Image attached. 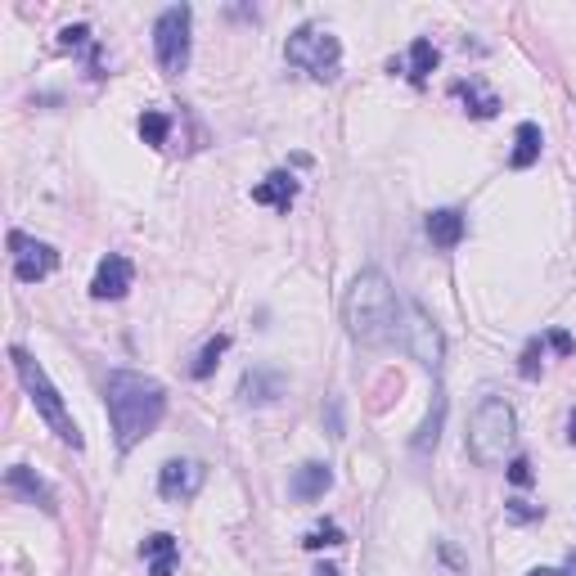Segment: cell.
Here are the masks:
<instances>
[{"label": "cell", "instance_id": "cell-22", "mask_svg": "<svg viewBox=\"0 0 576 576\" xmlns=\"http://www.w3.org/2000/svg\"><path fill=\"white\" fill-rule=\"evenodd\" d=\"M167 131H171V122H167V113H144L140 117V135H144V144H153V149H158V144H167Z\"/></svg>", "mask_w": 576, "mask_h": 576}, {"label": "cell", "instance_id": "cell-19", "mask_svg": "<svg viewBox=\"0 0 576 576\" xmlns=\"http://www.w3.org/2000/svg\"><path fill=\"white\" fill-rule=\"evenodd\" d=\"M405 63H410V81H414V86H419V81H428V72L437 68V45H432L428 36H419V41L410 45V59H405Z\"/></svg>", "mask_w": 576, "mask_h": 576}, {"label": "cell", "instance_id": "cell-31", "mask_svg": "<svg viewBox=\"0 0 576 576\" xmlns=\"http://www.w3.org/2000/svg\"><path fill=\"white\" fill-rule=\"evenodd\" d=\"M311 576H338V567H329V563H324V567H315Z\"/></svg>", "mask_w": 576, "mask_h": 576}, {"label": "cell", "instance_id": "cell-24", "mask_svg": "<svg viewBox=\"0 0 576 576\" xmlns=\"http://www.w3.org/2000/svg\"><path fill=\"white\" fill-rule=\"evenodd\" d=\"M518 374L522 378H540V338H531L522 347V360H518Z\"/></svg>", "mask_w": 576, "mask_h": 576}, {"label": "cell", "instance_id": "cell-25", "mask_svg": "<svg viewBox=\"0 0 576 576\" xmlns=\"http://www.w3.org/2000/svg\"><path fill=\"white\" fill-rule=\"evenodd\" d=\"M86 41H90V27L86 23H72V27H63V32H59L63 50H77V45H86Z\"/></svg>", "mask_w": 576, "mask_h": 576}, {"label": "cell", "instance_id": "cell-29", "mask_svg": "<svg viewBox=\"0 0 576 576\" xmlns=\"http://www.w3.org/2000/svg\"><path fill=\"white\" fill-rule=\"evenodd\" d=\"M527 576H563V572H558V567H531Z\"/></svg>", "mask_w": 576, "mask_h": 576}, {"label": "cell", "instance_id": "cell-2", "mask_svg": "<svg viewBox=\"0 0 576 576\" xmlns=\"http://www.w3.org/2000/svg\"><path fill=\"white\" fill-rule=\"evenodd\" d=\"M342 320L360 347H387L401 333V297L383 270H360L342 297Z\"/></svg>", "mask_w": 576, "mask_h": 576}, {"label": "cell", "instance_id": "cell-27", "mask_svg": "<svg viewBox=\"0 0 576 576\" xmlns=\"http://www.w3.org/2000/svg\"><path fill=\"white\" fill-rule=\"evenodd\" d=\"M540 513H545V509H540V504H527V500H509V518H513V522H536Z\"/></svg>", "mask_w": 576, "mask_h": 576}, {"label": "cell", "instance_id": "cell-21", "mask_svg": "<svg viewBox=\"0 0 576 576\" xmlns=\"http://www.w3.org/2000/svg\"><path fill=\"white\" fill-rule=\"evenodd\" d=\"M225 347H230V338H225V333H216V338L207 342L203 351H198V360H194V369H189V374H194V378H207V374H212L216 365H221Z\"/></svg>", "mask_w": 576, "mask_h": 576}, {"label": "cell", "instance_id": "cell-4", "mask_svg": "<svg viewBox=\"0 0 576 576\" xmlns=\"http://www.w3.org/2000/svg\"><path fill=\"white\" fill-rule=\"evenodd\" d=\"M9 360H14V374H18V383L27 387V396H32L36 414H41V419L54 428V437H59L63 446L81 450V432H77V423H72L68 405H63L59 387H54L50 374H45V365L32 356V351H23V347H9Z\"/></svg>", "mask_w": 576, "mask_h": 576}, {"label": "cell", "instance_id": "cell-12", "mask_svg": "<svg viewBox=\"0 0 576 576\" xmlns=\"http://www.w3.org/2000/svg\"><path fill=\"white\" fill-rule=\"evenodd\" d=\"M423 230H428V239L437 243V248H459L468 234V221H464V212H455V207H437V212H428Z\"/></svg>", "mask_w": 576, "mask_h": 576}, {"label": "cell", "instance_id": "cell-18", "mask_svg": "<svg viewBox=\"0 0 576 576\" xmlns=\"http://www.w3.org/2000/svg\"><path fill=\"white\" fill-rule=\"evenodd\" d=\"M455 95L464 99V108H468V113H473V117H495V113H500V99H495V95H486V90H482V81H477V77L455 81Z\"/></svg>", "mask_w": 576, "mask_h": 576}, {"label": "cell", "instance_id": "cell-26", "mask_svg": "<svg viewBox=\"0 0 576 576\" xmlns=\"http://www.w3.org/2000/svg\"><path fill=\"white\" fill-rule=\"evenodd\" d=\"M531 477H536V473H531V459H527V455L509 459V482H513V486H531Z\"/></svg>", "mask_w": 576, "mask_h": 576}, {"label": "cell", "instance_id": "cell-11", "mask_svg": "<svg viewBox=\"0 0 576 576\" xmlns=\"http://www.w3.org/2000/svg\"><path fill=\"white\" fill-rule=\"evenodd\" d=\"M284 374L279 369H248V374L239 378V396L248 405H270V401H279L284 396Z\"/></svg>", "mask_w": 576, "mask_h": 576}, {"label": "cell", "instance_id": "cell-9", "mask_svg": "<svg viewBox=\"0 0 576 576\" xmlns=\"http://www.w3.org/2000/svg\"><path fill=\"white\" fill-rule=\"evenodd\" d=\"M203 482H207V464H198V459H167V464L158 468L162 500L185 504V500H194V495L203 491Z\"/></svg>", "mask_w": 576, "mask_h": 576}, {"label": "cell", "instance_id": "cell-1", "mask_svg": "<svg viewBox=\"0 0 576 576\" xmlns=\"http://www.w3.org/2000/svg\"><path fill=\"white\" fill-rule=\"evenodd\" d=\"M104 405H108V423H113L117 450H131L162 423V414H167V392H162V383L149 374L113 369L104 383Z\"/></svg>", "mask_w": 576, "mask_h": 576}, {"label": "cell", "instance_id": "cell-3", "mask_svg": "<svg viewBox=\"0 0 576 576\" xmlns=\"http://www.w3.org/2000/svg\"><path fill=\"white\" fill-rule=\"evenodd\" d=\"M513 441H518V414H513V405L504 396H482L477 410L468 414V432H464V446L473 455V464L482 468L504 464Z\"/></svg>", "mask_w": 576, "mask_h": 576}, {"label": "cell", "instance_id": "cell-8", "mask_svg": "<svg viewBox=\"0 0 576 576\" xmlns=\"http://www.w3.org/2000/svg\"><path fill=\"white\" fill-rule=\"evenodd\" d=\"M9 248H14V275L23 279V284H36V279H45V275L59 270V252H54L50 243H41V239H27L23 230L9 234Z\"/></svg>", "mask_w": 576, "mask_h": 576}, {"label": "cell", "instance_id": "cell-14", "mask_svg": "<svg viewBox=\"0 0 576 576\" xmlns=\"http://www.w3.org/2000/svg\"><path fill=\"white\" fill-rule=\"evenodd\" d=\"M5 486H9V491H14V495H23L27 504H41L45 513H54V509H59V504H54V491L41 482V477L32 473V468H23V464H14V468H9V473H5Z\"/></svg>", "mask_w": 576, "mask_h": 576}, {"label": "cell", "instance_id": "cell-23", "mask_svg": "<svg viewBox=\"0 0 576 576\" xmlns=\"http://www.w3.org/2000/svg\"><path fill=\"white\" fill-rule=\"evenodd\" d=\"M342 540H347V536H342L338 522H320V527H311L302 536V545L306 549H329V545H342Z\"/></svg>", "mask_w": 576, "mask_h": 576}, {"label": "cell", "instance_id": "cell-16", "mask_svg": "<svg viewBox=\"0 0 576 576\" xmlns=\"http://www.w3.org/2000/svg\"><path fill=\"white\" fill-rule=\"evenodd\" d=\"M140 554L149 558V576H171L176 572L180 545H176V536H167V531H153V536L140 545Z\"/></svg>", "mask_w": 576, "mask_h": 576}, {"label": "cell", "instance_id": "cell-17", "mask_svg": "<svg viewBox=\"0 0 576 576\" xmlns=\"http://www.w3.org/2000/svg\"><path fill=\"white\" fill-rule=\"evenodd\" d=\"M540 144H545V135H540L536 122H522L518 135H513V153H509V167L513 171H527L540 162Z\"/></svg>", "mask_w": 576, "mask_h": 576}, {"label": "cell", "instance_id": "cell-20", "mask_svg": "<svg viewBox=\"0 0 576 576\" xmlns=\"http://www.w3.org/2000/svg\"><path fill=\"white\" fill-rule=\"evenodd\" d=\"M441 414H446V396H432V410H428V419H423V428H419V437H414V450H432L437 446V437H441Z\"/></svg>", "mask_w": 576, "mask_h": 576}, {"label": "cell", "instance_id": "cell-10", "mask_svg": "<svg viewBox=\"0 0 576 576\" xmlns=\"http://www.w3.org/2000/svg\"><path fill=\"white\" fill-rule=\"evenodd\" d=\"M135 284V266L131 257H122V252H108L104 261H99L95 279H90V297L95 302H117V297H126Z\"/></svg>", "mask_w": 576, "mask_h": 576}, {"label": "cell", "instance_id": "cell-28", "mask_svg": "<svg viewBox=\"0 0 576 576\" xmlns=\"http://www.w3.org/2000/svg\"><path fill=\"white\" fill-rule=\"evenodd\" d=\"M549 347H554V351H558V356H567V351H572V333L554 329V333H549Z\"/></svg>", "mask_w": 576, "mask_h": 576}, {"label": "cell", "instance_id": "cell-13", "mask_svg": "<svg viewBox=\"0 0 576 576\" xmlns=\"http://www.w3.org/2000/svg\"><path fill=\"white\" fill-rule=\"evenodd\" d=\"M293 198H297V176H293V171H270V176L252 189V203L275 207V212H288Z\"/></svg>", "mask_w": 576, "mask_h": 576}, {"label": "cell", "instance_id": "cell-6", "mask_svg": "<svg viewBox=\"0 0 576 576\" xmlns=\"http://www.w3.org/2000/svg\"><path fill=\"white\" fill-rule=\"evenodd\" d=\"M189 27H194V9L189 5L162 9L158 23H153V54H158V68L167 77L189 68Z\"/></svg>", "mask_w": 576, "mask_h": 576}, {"label": "cell", "instance_id": "cell-7", "mask_svg": "<svg viewBox=\"0 0 576 576\" xmlns=\"http://www.w3.org/2000/svg\"><path fill=\"white\" fill-rule=\"evenodd\" d=\"M401 342L423 369H432V374L446 365V333L437 329V320H432L419 302H401Z\"/></svg>", "mask_w": 576, "mask_h": 576}, {"label": "cell", "instance_id": "cell-30", "mask_svg": "<svg viewBox=\"0 0 576 576\" xmlns=\"http://www.w3.org/2000/svg\"><path fill=\"white\" fill-rule=\"evenodd\" d=\"M567 441L576 446V410H572V419H567Z\"/></svg>", "mask_w": 576, "mask_h": 576}, {"label": "cell", "instance_id": "cell-15", "mask_svg": "<svg viewBox=\"0 0 576 576\" xmlns=\"http://www.w3.org/2000/svg\"><path fill=\"white\" fill-rule=\"evenodd\" d=\"M333 486V473H329V464H302L293 473V482H288V491H293V500H302V504H311V500H320L324 491Z\"/></svg>", "mask_w": 576, "mask_h": 576}, {"label": "cell", "instance_id": "cell-5", "mask_svg": "<svg viewBox=\"0 0 576 576\" xmlns=\"http://www.w3.org/2000/svg\"><path fill=\"white\" fill-rule=\"evenodd\" d=\"M284 59L293 63V68H302L306 77L333 81V77H338V68H342V45H338V36L324 32V27L302 23L293 36H288Z\"/></svg>", "mask_w": 576, "mask_h": 576}]
</instances>
